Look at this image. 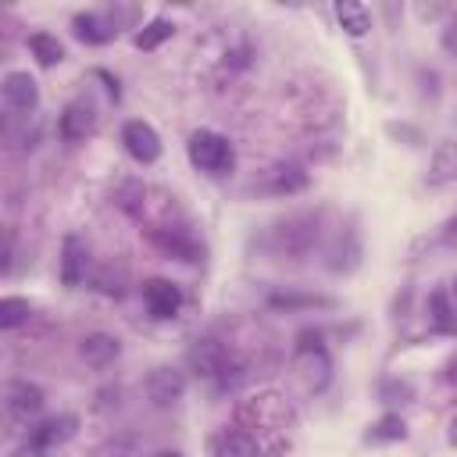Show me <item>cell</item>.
Segmentation results:
<instances>
[{"instance_id": "cell-21", "label": "cell", "mask_w": 457, "mask_h": 457, "mask_svg": "<svg viewBox=\"0 0 457 457\" xmlns=\"http://www.w3.org/2000/svg\"><path fill=\"white\" fill-rule=\"evenodd\" d=\"M303 186H307V171L296 168V164H286V168L271 171V189L275 193H300Z\"/></svg>"}, {"instance_id": "cell-14", "label": "cell", "mask_w": 457, "mask_h": 457, "mask_svg": "<svg viewBox=\"0 0 457 457\" xmlns=\"http://www.w3.org/2000/svg\"><path fill=\"white\" fill-rule=\"evenodd\" d=\"M214 457H261V446L250 432L232 428V432H221L214 439Z\"/></svg>"}, {"instance_id": "cell-11", "label": "cell", "mask_w": 457, "mask_h": 457, "mask_svg": "<svg viewBox=\"0 0 457 457\" xmlns=\"http://www.w3.org/2000/svg\"><path fill=\"white\" fill-rule=\"evenodd\" d=\"M118 353H121V343H118L114 336H107V332H89V336H82V343H79V357H82L89 368H107Z\"/></svg>"}, {"instance_id": "cell-22", "label": "cell", "mask_w": 457, "mask_h": 457, "mask_svg": "<svg viewBox=\"0 0 457 457\" xmlns=\"http://www.w3.org/2000/svg\"><path fill=\"white\" fill-rule=\"evenodd\" d=\"M268 303L278 307V311H293V307H328L332 300L328 296H314V293H307V296H300V293H271Z\"/></svg>"}, {"instance_id": "cell-23", "label": "cell", "mask_w": 457, "mask_h": 457, "mask_svg": "<svg viewBox=\"0 0 457 457\" xmlns=\"http://www.w3.org/2000/svg\"><path fill=\"white\" fill-rule=\"evenodd\" d=\"M378 396H382L386 403H411V400H414V386L403 382V378H386V382L378 386Z\"/></svg>"}, {"instance_id": "cell-18", "label": "cell", "mask_w": 457, "mask_h": 457, "mask_svg": "<svg viewBox=\"0 0 457 457\" xmlns=\"http://www.w3.org/2000/svg\"><path fill=\"white\" fill-rule=\"evenodd\" d=\"M453 175H457V146L446 139V143H439V146H436V154H432L428 182H432V186H439V182H446V179H453Z\"/></svg>"}, {"instance_id": "cell-10", "label": "cell", "mask_w": 457, "mask_h": 457, "mask_svg": "<svg viewBox=\"0 0 457 457\" xmlns=\"http://www.w3.org/2000/svg\"><path fill=\"white\" fill-rule=\"evenodd\" d=\"M7 411H11L14 418H21V421L36 418V414L43 411V389H39L36 382H25V378L11 382V386H7Z\"/></svg>"}, {"instance_id": "cell-8", "label": "cell", "mask_w": 457, "mask_h": 457, "mask_svg": "<svg viewBox=\"0 0 457 457\" xmlns=\"http://www.w3.org/2000/svg\"><path fill=\"white\" fill-rule=\"evenodd\" d=\"M186 393V375L171 364H157L150 375H146V396L157 403V407H171L175 400H182Z\"/></svg>"}, {"instance_id": "cell-4", "label": "cell", "mask_w": 457, "mask_h": 457, "mask_svg": "<svg viewBox=\"0 0 457 457\" xmlns=\"http://www.w3.org/2000/svg\"><path fill=\"white\" fill-rule=\"evenodd\" d=\"M186 361H189V368H193L196 375L228 382V350H225L218 339H196V343L189 346Z\"/></svg>"}, {"instance_id": "cell-17", "label": "cell", "mask_w": 457, "mask_h": 457, "mask_svg": "<svg viewBox=\"0 0 457 457\" xmlns=\"http://www.w3.org/2000/svg\"><path fill=\"white\" fill-rule=\"evenodd\" d=\"M175 36V25L168 21V18H154V21H146L136 36H132V43H136V50H157L164 39H171Z\"/></svg>"}, {"instance_id": "cell-24", "label": "cell", "mask_w": 457, "mask_h": 457, "mask_svg": "<svg viewBox=\"0 0 457 457\" xmlns=\"http://www.w3.org/2000/svg\"><path fill=\"white\" fill-rule=\"evenodd\" d=\"M157 243L164 246V253H175L179 261H196V246L189 243V239H182V236H157Z\"/></svg>"}, {"instance_id": "cell-3", "label": "cell", "mask_w": 457, "mask_h": 457, "mask_svg": "<svg viewBox=\"0 0 457 457\" xmlns=\"http://www.w3.org/2000/svg\"><path fill=\"white\" fill-rule=\"evenodd\" d=\"M121 143H125L129 157L139 161V164H154V161L161 157V136H157V129H154L150 121H143V118H132V121L121 125Z\"/></svg>"}, {"instance_id": "cell-6", "label": "cell", "mask_w": 457, "mask_h": 457, "mask_svg": "<svg viewBox=\"0 0 457 457\" xmlns=\"http://www.w3.org/2000/svg\"><path fill=\"white\" fill-rule=\"evenodd\" d=\"M0 93H4L7 111H14V114H32L39 104V86L29 71H7L0 82Z\"/></svg>"}, {"instance_id": "cell-32", "label": "cell", "mask_w": 457, "mask_h": 457, "mask_svg": "<svg viewBox=\"0 0 457 457\" xmlns=\"http://www.w3.org/2000/svg\"><path fill=\"white\" fill-rule=\"evenodd\" d=\"M453 293H457V278H453Z\"/></svg>"}, {"instance_id": "cell-7", "label": "cell", "mask_w": 457, "mask_h": 457, "mask_svg": "<svg viewBox=\"0 0 457 457\" xmlns=\"http://www.w3.org/2000/svg\"><path fill=\"white\" fill-rule=\"evenodd\" d=\"M143 303L150 311V318H175L179 307H182V289L171 282V278H146L143 282Z\"/></svg>"}, {"instance_id": "cell-28", "label": "cell", "mask_w": 457, "mask_h": 457, "mask_svg": "<svg viewBox=\"0 0 457 457\" xmlns=\"http://www.w3.org/2000/svg\"><path fill=\"white\" fill-rule=\"evenodd\" d=\"M443 243H446V246H457V218H450V221L443 225Z\"/></svg>"}, {"instance_id": "cell-31", "label": "cell", "mask_w": 457, "mask_h": 457, "mask_svg": "<svg viewBox=\"0 0 457 457\" xmlns=\"http://www.w3.org/2000/svg\"><path fill=\"white\" fill-rule=\"evenodd\" d=\"M450 382H453V386H457V361H453V364H450Z\"/></svg>"}, {"instance_id": "cell-29", "label": "cell", "mask_w": 457, "mask_h": 457, "mask_svg": "<svg viewBox=\"0 0 457 457\" xmlns=\"http://www.w3.org/2000/svg\"><path fill=\"white\" fill-rule=\"evenodd\" d=\"M446 439H450V446H457V414L450 418V432H446Z\"/></svg>"}, {"instance_id": "cell-20", "label": "cell", "mask_w": 457, "mask_h": 457, "mask_svg": "<svg viewBox=\"0 0 457 457\" xmlns=\"http://www.w3.org/2000/svg\"><path fill=\"white\" fill-rule=\"evenodd\" d=\"M29 314H32L29 300H21V296H4V300H0V328H4V332L25 325Z\"/></svg>"}, {"instance_id": "cell-5", "label": "cell", "mask_w": 457, "mask_h": 457, "mask_svg": "<svg viewBox=\"0 0 457 457\" xmlns=\"http://www.w3.org/2000/svg\"><path fill=\"white\" fill-rule=\"evenodd\" d=\"M71 32H75V39L86 43V46H104V43L118 39L121 29H118V18H111V14H104V11H82V14L71 18Z\"/></svg>"}, {"instance_id": "cell-26", "label": "cell", "mask_w": 457, "mask_h": 457, "mask_svg": "<svg viewBox=\"0 0 457 457\" xmlns=\"http://www.w3.org/2000/svg\"><path fill=\"white\" fill-rule=\"evenodd\" d=\"M389 129V136H407L411 139V146H418L421 143V132L418 129H407V125H386Z\"/></svg>"}, {"instance_id": "cell-12", "label": "cell", "mask_w": 457, "mask_h": 457, "mask_svg": "<svg viewBox=\"0 0 457 457\" xmlns=\"http://www.w3.org/2000/svg\"><path fill=\"white\" fill-rule=\"evenodd\" d=\"M86 278V246L79 243V236H64L61 246V282L68 289H75Z\"/></svg>"}, {"instance_id": "cell-16", "label": "cell", "mask_w": 457, "mask_h": 457, "mask_svg": "<svg viewBox=\"0 0 457 457\" xmlns=\"http://www.w3.org/2000/svg\"><path fill=\"white\" fill-rule=\"evenodd\" d=\"M29 50H32L36 64H43V68H54V64L64 61V46H61V39L50 36V32H32V36H29Z\"/></svg>"}, {"instance_id": "cell-30", "label": "cell", "mask_w": 457, "mask_h": 457, "mask_svg": "<svg viewBox=\"0 0 457 457\" xmlns=\"http://www.w3.org/2000/svg\"><path fill=\"white\" fill-rule=\"evenodd\" d=\"M150 457H182L179 450H157V453H150Z\"/></svg>"}, {"instance_id": "cell-19", "label": "cell", "mask_w": 457, "mask_h": 457, "mask_svg": "<svg viewBox=\"0 0 457 457\" xmlns=\"http://www.w3.org/2000/svg\"><path fill=\"white\" fill-rule=\"evenodd\" d=\"M403 436H407L403 418L389 411V414H382V418L368 428V436H364V439H368V443H396V439H403Z\"/></svg>"}, {"instance_id": "cell-27", "label": "cell", "mask_w": 457, "mask_h": 457, "mask_svg": "<svg viewBox=\"0 0 457 457\" xmlns=\"http://www.w3.org/2000/svg\"><path fill=\"white\" fill-rule=\"evenodd\" d=\"M443 46H446L450 54L457 50V14H453V21H450V25H446V32H443Z\"/></svg>"}, {"instance_id": "cell-2", "label": "cell", "mask_w": 457, "mask_h": 457, "mask_svg": "<svg viewBox=\"0 0 457 457\" xmlns=\"http://www.w3.org/2000/svg\"><path fill=\"white\" fill-rule=\"evenodd\" d=\"M296 364L303 368V382L311 393H321L332 378V361L321 346V336L318 332H300V343H296Z\"/></svg>"}, {"instance_id": "cell-1", "label": "cell", "mask_w": 457, "mask_h": 457, "mask_svg": "<svg viewBox=\"0 0 457 457\" xmlns=\"http://www.w3.org/2000/svg\"><path fill=\"white\" fill-rule=\"evenodd\" d=\"M186 154H189V164L196 171H207V175H225L236 164L232 143L214 129H196L189 136V143H186Z\"/></svg>"}, {"instance_id": "cell-25", "label": "cell", "mask_w": 457, "mask_h": 457, "mask_svg": "<svg viewBox=\"0 0 457 457\" xmlns=\"http://www.w3.org/2000/svg\"><path fill=\"white\" fill-rule=\"evenodd\" d=\"M428 307H432V321H436V325H443V328H450V325H453L450 307H446V293H436V296L428 300Z\"/></svg>"}, {"instance_id": "cell-13", "label": "cell", "mask_w": 457, "mask_h": 457, "mask_svg": "<svg viewBox=\"0 0 457 457\" xmlns=\"http://www.w3.org/2000/svg\"><path fill=\"white\" fill-rule=\"evenodd\" d=\"M75 425H79V418H75V414L50 418V421H43L39 428H32V446H36V450H50V446L64 443V439L75 432Z\"/></svg>"}, {"instance_id": "cell-9", "label": "cell", "mask_w": 457, "mask_h": 457, "mask_svg": "<svg viewBox=\"0 0 457 457\" xmlns=\"http://www.w3.org/2000/svg\"><path fill=\"white\" fill-rule=\"evenodd\" d=\"M93 125H96V111H93V104H89L86 96L71 100V104L64 107V114H61V136H64L68 143L86 139V136L93 132Z\"/></svg>"}, {"instance_id": "cell-15", "label": "cell", "mask_w": 457, "mask_h": 457, "mask_svg": "<svg viewBox=\"0 0 457 457\" xmlns=\"http://www.w3.org/2000/svg\"><path fill=\"white\" fill-rule=\"evenodd\" d=\"M336 18H339L343 32L353 36V39L371 29V14H368V7L357 4V0H339V4H336Z\"/></svg>"}]
</instances>
